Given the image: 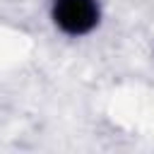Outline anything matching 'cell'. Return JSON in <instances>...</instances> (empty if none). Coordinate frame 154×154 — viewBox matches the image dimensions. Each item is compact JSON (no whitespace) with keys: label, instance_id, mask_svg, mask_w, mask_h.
<instances>
[{"label":"cell","instance_id":"cell-1","mask_svg":"<svg viewBox=\"0 0 154 154\" xmlns=\"http://www.w3.org/2000/svg\"><path fill=\"white\" fill-rule=\"evenodd\" d=\"M53 19L67 34H87L99 22V10L94 0H55Z\"/></svg>","mask_w":154,"mask_h":154}]
</instances>
